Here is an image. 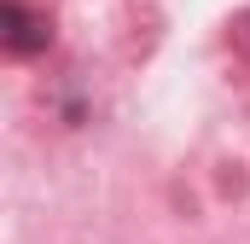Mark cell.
<instances>
[{
    "label": "cell",
    "mask_w": 250,
    "mask_h": 244,
    "mask_svg": "<svg viewBox=\"0 0 250 244\" xmlns=\"http://www.w3.org/2000/svg\"><path fill=\"white\" fill-rule=\"evenodd\" d=\"M0 35H6V53H18V59H29V53H41L47 47V18H35L23 0H0Z\"/></svg>",
    "instance_id": "1"
}]
</instances>
